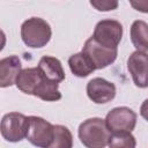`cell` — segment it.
<instances>
[{
    "label": "cell",
    "mask_w": 148,
    "mask_h": 148,
    "mask_svg": "<svg viewBox=\"0 0 148 148\" xmlns=\"http://www.w3.org/2000/svg\"><path fill=\"white\" fill-rule=\"evenodd\" d=\"M79 139L87 148H105L109 145L111 132L106 126L105 119L89 118L79 126Z\"/></svg>",
    "instance_id": "obj_1"
},
{
    "label": "cell",
    "mask_w": 148,
    "mask_h": 148,
    "mask_svg": "<svg viewBox=\"0 0 148 148\" xmlns=\"http://www.w3.org/2000/svg\"><path fill=\"white\" fill-rule=\"evenodd\" d=\"M52 36L50 24L40 17H30L21 25V38L23 43L31 49L45 46Z\"/></svg>",
    "instance_id": "obj_2"
},
{
    "label": "cell",
    "mask_w": 148,
    "mask_h": 148,
    "mask_svg": "<svg viewBox=\"0 0 148 148\" xmlns=\"http://www.w3.org/2000/svg\"><path fill=\"white\" fill-rule=\"evenodd\" d=\"M29 128V117L18 113L9 112L1 119V135L8 142H18L27 138Z\"/></svg>",
    "instance_id": "obj_3"
},
{
    "label": "cell",
    "mask_w": 148,
    "mask_h": 148,
    "mask_svg": "<svg viewBox=\"0 0 148 148\" xmlns=\"http://www.w3.org/2000/svg\"><path fill=\"white\" fill-rule=\"evenodd\" d=\"M53 138L54 125H52L42 117H29V128L25 139L31 145L38 148H49L53 141Z\"/></svg>",
    "instance_id": "obj_4"
},
{
    "label": "cell",
    "mask_w": 148,
    "mask_h": 148,
    "mask_svg": "<svg viewBox=\"0 0 148 148\" xmlns=\"http://www.w3.org/2000/svg\"><path fill=\"white\" fill-rule=\"evenodd\" d=\"M91 37L102 46L118 50L123 37V25L117 20H102L96 24Z\"/></svg>",
    "instance_id": "obj_5"
},
{
    "label": "cell",
    "mask_w": 148,
    "mask_h": 148,
    "mask_svg": "<svg viewBox=\"0 0 148 148\" xmlns=\"http://www.w3.org/2000/svg\"><path fill=\"white\" fill-rule=\"evenodd\" d=\"M81 52L90 59L96 69H102L110 66L114 62L118 56V50L102 46L92 37L86 40Z\"/></svg>",
    "instance_id": "obj_6"
},
{
    "label": "cell",
    "mask_w": 148,
    "mask_h": 148,
    "mask_svg": "<svg viewBox=\"0 0 148 148\" xmlns=\"http://www.w3.org/2000/svg\"><path fill=\"white\" fill-rule=\"evenodd\" d=\"M105 123L111 133L132 132L136 125V113L127 106H118L108 112Z\"/></svg>",
    "instance_id": "obj_7"
},
{
    "label": "cell",
    "mask_w": 148,
    "mask_h": 148,
    "mask_svg": "<svg viewBox=\"0 0 148 148\" xmlns=\"http://www.w3.org/2000/svg\"><path fill=\"white\" fill-rule=\"evenodd\" d=\"M127 69L134 84L139 88H148V53L134 51L127 59Z\"/></svg>",
    "instance_id": "obj_8"
},
{
    "label": "cell",
    "mask_w": 148,
    "mask_h": 148,
    "mask_svg": "<svg viewBox=\"0 0 148 148\" xmlns=\"http://www.w3.org/2000/svg\"><path fill=\"white\" fill-rule=\"evenodd\" d=\"M87 95L94 103L105 104L114 98L116 86L103 77H94L87 83Z\"/></svg>",
    "instance_id": "obj_9"
},
{
    "label": "cell",
    "mask_w": 148,
    "mask_h": 148,
    "mask_svg": "<svg viewBox=\"0 0 148 148\" xmlns=\"http://www.w3.org/2000/svg\"><path fill=\"white\" fill-rule=\"evenodd\" d=\"M21 71V60L17 56L2 58L0 60V87L7 88L16 83Z\"/></svg>",
    "instance_id": "obj_10"
},
{
    "label": "cell",
    "mask_w": 148,
    "mask_h": 148,
    "mask_svg": "<svg viewBox=\"0 0 148 148\" xmlns=\"http://www.w3.org/2000/svg\"><path fill=\"white\" fill-rule=\"evenodd\" d=\"M43 77L44 76L38 69V67H29L21 71L15 84L17 89L22 92L34 96L37 87L43 81Z\"/></svg>",
    "instance_id": "obj_11"
},
{
    "label": "cell",
    "mask_w": 148,
    "mask_h": 148,
    "mask_svg": "<svg viewBox=\"0 0 148 148\" xmlns=\"http://www.w3.org/2000/svg\"><path fill=\"white\" fill-rule=\"evenodd\" d=\"M38 69L50 81L60 83L65 80V71L58 58L51 56H44L38 62Z\"/></svg>",
    "instance_id": "obj_12"
},
{
    "label": "cell",
    "mask_w": 148,
    "mask_h": 148,
    "mask_svg": "<svg viewBox=\"0 0 148 148\" xmlns=\"http://www.w3.org/2000/svg\"><path fill=\"white\" fill-rule=\"evenodd\" d=\"M130 36L136 51L148 52V23L142 20L134 21L131 25Z\"/></svg>",
    "instance_id": "obj_13"
},
{
    "label": "cell",
    "mask_w": 148,
    "mask_h": 148,
    "mask_svg": "<svg viewBox=\"0 0 148 148\" xmlns=\"http://www.w3.org/2000/svg\"><path fill=\"white\" fill-rule=\"evenodd\" d=\"M68 66L71 72L77 77H86L96 69L90 59L82 52L72 54L68 59Z\"/></svg>",
    "instance_id": "obj_14"
},
{
    "label": "cell",
    "mask_w": 148,
    "mask_h": 148,
    "mask_svg": "<svg viewBox=\"0 0 148 148\" xmlns=\"http://www.w3.org/2000/svg\"><path fill=\"white\" fill-rule=\"evenodd\" d=\"M49 148H73V135L64 125H54V138Z\"/></svg>",
    "instance_id": "obj_15"
},
{
    "label": "cell",
    "mask_w": 148,
    "mask_h": 148,
    "mask_svg": "<svg viewBox=\"0 0 148 148\" xmlns=\"http://www.w3.org/2000/svg\"><path fill=\"white\" fill-rule=\"evenodd\" d=\"M108 146L109 148H135L136 141L131 132H119L111 134Z\"/></svg>",
    "instance_id": "obj_16"
},
{
    "label": "cell",
    "mask_w": 148,
    "mask_h": 148,
    "mask_svg": "<svg viewBox=\"0 0 148 148\" xmlns=\"http://www.w3.org/2000/svg\"><path fill=\"white\" fill-rule=\"evenodd\" d=\"M90 5L95 7L99 12H109L113 10L118 7V1H110V0H91Z\"/></svg>",
    "instance_id": "obj_17"
},
{
    "label": "cell",
    "mask_w": 148,
    "mask_h": 148,
    "mask_svg": "<svg viewBox=\"0 0 148 148\" xmlns=\"http://www.w3.org/2000/svg\"><path fill=\"white\" fill-rule=\"evenodd\" d=\"M130 5L138 12L148 13V0H131Z\"/></svg>",
    "instance_id": "obj_18"
},
{
    "label": "cell",
    "mask_w": 148,
    "mask_h": 148,
    "mask_svg": "<svg viewBox=\"0 0 148 148\" xmlns=\"http://www.w3.org/2000/svg\"><path fill=\"white\" fill-rule=\"evenodd\" d=\"M140 114L142 118H145L148 121V98L145 99L140 106Z\"/></svg>",
    "instance_id": "obj_19"
}]
</instances>
